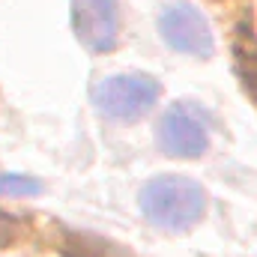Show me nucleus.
Masks as SVG:
<instances>
[{"label": "nucleus", "mask_w": 257, "mask_h": 257, "mask_svg": "<svg viewBox=\"0 0 257 257\" xmlns=\"http://www.w3.org/2000/svg\"><path fill=\"white\" fill-rule=\"evenodd\" d=\"M138 200L144 218L162 230H189L206 215V192L189 177H156Z\"/></svg>", "instance_id": "nucleus-1"}, {"label": "nucleus", "mask_w": 257, "mask_h": 257, "mask_svg": "<svg viewBox=\"0 0 257 257\" xmlns=\"http://www.w3.org/2000/svg\"><path fill=\"white\" fill-rule=\"evenodd\" d=\"M96 111L105 120H117V123H135L141 117H147L156 102H159V84L150 75H138V72H123V75H108L102 78L93 93H90Z\"/></svg>", "instance_id": "nucleus-2"}, {"label": "nucleus", "mask_w": 257, "mask_h": 257, "mask_svg": "<svg viewBox=\"0 0 257 257\" xmlns=\"http://www.w3.org/2000/svg\"><path fill=\"white\" fill-rule=\"evenodd\" d=\"M75 39L93 51L105 54L120 39V6L117 0H72L69 9Z\"/></svg>", "instance_id": "nucleus-3"}, {"label": "nucleus", "mask_w": 257, "mask_h": 257, "mask_svg": "<svg viewBox=\"0 0 257 257\" xmlns=\"http://www.w3.org/2000/svg\"><path fill=\"white\" fill-rule=\"evenodd\" d=\"M159 33L174 51L189 54V57H212V51H215L209 21L189 3L168 6L159 15Z\"/></svg>", "instance_id": "nucleus-4"}, {"label": "nucleus", "mask_w": 257, "mask_h": 257, "mask_svg": "<svg viewBox=\"0 0 257 257\" xmlns=\"http://www.w3.org/2000/svg\"><path fill=\"white\" fill-rule=\"evenodd\" d=\"M159 147L174 159H200L209 147V132L192 108L174 105L159 120Z\"/></svg>", "instance_id": "nucleus-5"}, {"label": "nucleus", "mask_w": 257, "mask_h": 257, "mask_svg": "<svg viewBox=\"0 0 257 257\" xmlns=\"http://www.w3.org/2000/svg\"><path fill=\"white\" fill-rule=\"evenodd\" d=\"M233 54H236V69H239V78L245 84V90L254 96L257 102V42L251 39V30H239L236 36V45H233Z\"/></svg>", "instance_id": "nucleus-6"}, {"label": "nucleus", "mask_w": 257, "mask_h": 257, "mask_svg": "<svg viewBox=\"0 0 257 257\" xmlns=\"http://www.w3.org/2000/svg\"><path fill=\"white\" fill-rule=\"evenodd\" d=\"M39 192H42V186L33 177L0 174V197H30V194H39Z\"/></svg>", "instance_id": "nucleus-7"}, {"label": "nucleus", "mask_w": 257, "mask_h": 257, "mask_svg": "<svg viewBox=\"0 0 257 257\" xmlns=\"http://www.w3.org/2000/svg\"><path fill=\"white\" fill-rule=\"evenodd\" d=\"M15 230H18L15 218H12L9 212H3V209H0V245H9V242L15 239Z\"/></svg>", "instance_id": "nucleus-8"}]
</instances>
